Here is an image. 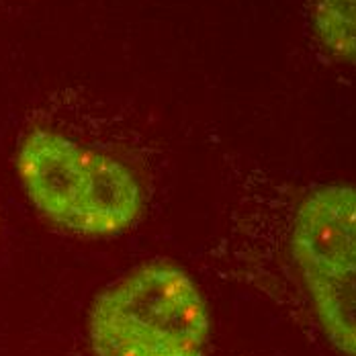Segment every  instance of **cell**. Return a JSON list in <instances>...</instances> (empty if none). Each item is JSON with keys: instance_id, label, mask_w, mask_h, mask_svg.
<instances>
[{"instance_id": "cell-1", "label": "cell", "mask_w": 356, "mask_h": 356, "mask_svg": "<svg viewBox=\"0 0 356 356\" xmlns=\"http://www.w3.org/2000/svg\"><path fill=\"white\" fill-rule=\"evenodd\" d=\"M15 164L31 205L64 232L115 238L142 217L143 191L131 168L60 131H29Z\"/></svg>"}, {"instance_id": "cell-2", "label": "cell", "mask_w": 356, "mask_h": 356, "mask_svg": "<svg viewBox=\"0 0 356 356\" xmlns=\"http://www.w3.org/2000/svg\"><path fill=\"white\" fill-rule=\"evenodd\" d=\"M86 332L97 356H207L211 318L191 275L154 260L97 295Z\"/></svg>"}, {"instance_id": "cell-3", "label": "cell", "mask_w": 356, "mask_h": 356, "mask_svg": "<svg viewBox=\"0 0 356 356\" xmlns=\"http://www.w3.org/2000/svg\"><path fill=\"white\" fill-rule=\"evenodd\" d=\"M291 252L323 334L356 356V186L323 184L295 211Z\"/></svg>"}, {"instance_id": "cell-4", "label": "cell", "mask_w": 356, "mask_h": 356, "mask_svg": "<svg viewBox=\"0 0 356 356\" xmlns=\"http://www.w3.org/2000/svg\"><path fill=\"white\" fill-rule=\"evenodd\" d=\"M312 23L332 58L356 64V0H314Z\"/></svg>"}]
</instances>
